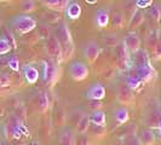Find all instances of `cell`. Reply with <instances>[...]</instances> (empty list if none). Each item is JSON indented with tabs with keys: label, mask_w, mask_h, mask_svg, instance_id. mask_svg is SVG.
Returning <instances> with one entry per match:
<instances>
[{
	"label": "cell",
	"mask_w": 161,
	"mask_h": 145,
	"mask_svg": "<svg viewBox=\"0 0 161 145\" xmlns=\"http://www.w3.org/2000/svg\"><path fill=\"white\" fill-rule=\"evenodd\" d=\"M58 145H76L75 134L70 128H64L58 137Z\"/></svg>",
	"instance_id": "cell-13"
},
{
	"label": "cell",
	"mask_w": 161,
	"mask_h": 145,
	"mask_svg": "<svg viewBox=\"0 0 161 145\" xmlns=\"http://www.w3.org/2000/svg\"><path fill=\"white\" fill-rule=\"evenodd\" d=\"M152 0H136V5H137L138 8H148L152 5Z\"/></svg>",
	"instance_id": "cell-39"
},
{
	"label": "cell",
	"mask_w": 161,
	"mask_h": 145,
	"mask_svg": "<svg viewBox=\"0 0 161 145\" xmlns=\"http://www.w3.org/2000/svg\"><path fill=\"white\" fill-rule=\"evenodd\" d=\"M89 108L91 110H99V109H102V103H101V100H90Z\"/></svg>",
	"instance_id": "cell-38"
},
{
	"label": "cell",
	"mask_w": 161,
	"mask_h": 145,
	"mask_svg": "<svg viewBox=\"0 0 161 145\" xmlns=\"http://www.w3.org/2000/svg\"><path fill=\"white\" fill-rule=\"evenodd\" d=\"M114 117H115V121H116L119 125H125V123L130 120L129 110H127L126 108L121 106V108H119V109H116V110H115Z\"/></svg>",
	"instance_id": "cell-22"
},
{
	"label": "cell",
	"mask_w": 161,
	"mask_h": 145,
	"mask_svg": "<svg viewBox=\"0 0 161 145\" xmlns=\"http://www.w3.org/2000/svg\"><path fill=\"white\" fill-rule=\"evenodd\" d=\"M126 82H127V86H129L130 89H133V91L138 89L142 85H143L142 80L138 78L136 74H131V75H129V76L126 78Z\"/></svg>",
	"instance_id": "cell-24"
},
{
	"label": "cell",
	"mask_w": 161,
	"mask_h": 145,
	"mask_svg": "<svg viewBox=\"0 0 161 145\" xmlns=\"http://www.w3.org/2000/svg\"><path fill=\"white\" fill-rule=\"evenodd\" d=\"M8 92V87H3V86H0V96H4V94H6Z\"/></svg>",
	"instance_id": "cell-41"
},
{
	"label": "cell",
	"mask_w": 161,
	"mask_h": 145,
	"mask_svg": "<svg viewBox=\"0 0 161 145\" xmlns=\"http://www.w3.org/2000/svg\"><path fill=\"white\" fill-rule=\"evenodd\" d=\"M149 15L153 18V21L155 23H159L161 19V6L160 4H154L152 5V8L149 10Z\"/></svg>",
	"instance_id": "cell-27"
},
{
	"label": "cell",
	"mask_w": 161,
	"mask_h": 145,
	"mask_svg": "<svg viewBox=\"0 0 161 145\" xmlns=\"http://www.w3.org/2000/svg\"><path fill=\"white\" fill-rule=\"evenodd\" d=\"M104 41H105V44H107L108 46H115V45L118 44V38H116L114 34L108 33V34L105 35Z\"/></svg>",
	"instance_id": "cell-34"
},
{
	"label": "cell",
	"mask_w": 161,
	"mask_h": 145,
	"mask_svg": "<svg viewBox=\"0 0 161 145\" xmlns=\"http://www.w3.org/2000/svg\"><path fill=\"white\" fill-rule=\"evenodd\" d=\"M8 67L14 72H18L19 70V63H18V59H17L16 57H12V58L8 59Z\"/></svg>",
	"instance_id": "cell-35"
},
{
	"label": "cell",
	"mask_w": 161,
	"mask_h": 145,
	"mask_svg": "<svg viewBox=\"0 0 161 145\" xmlns=\"http://www.w3.org/2000/svg\"><path fill=\"white\" fill-rule=\"evenodd\" d=\"M12 50L11 44L5 38H0V56H4Z\"/></svg>",
	"instance_id": "cell-30"
},
{
	"label": "cell",
	"mask_w": 161,
	"mask_h": 145,
	"mask_svg": "<svg viewBox=\"0 0 161 145\" xmlns=\"http://www.w3.org/2000/svg\"><path fill=\"white\" fill-rule=\"evenodd\" d=\"M46 52L51 58H53L58 63L62 62V48L56 35H51L46 42Z\"/></svg>",
	"instance_id": "cell-7"
},
{
	"label": "cell",
	"mask_w": 161,
	"mask_h": 145,
	"mask_svg": "<svg viewBox=\"0 0 161 145\" xmlns=\"http://www.w3.org/2000/svg\"><path fill=\"white\" fill-rule=\"evenodd\" d=\"M116 100L122 106H132V105H135V103H136L135 91L132 89H130L127 85L126 86H122L118 91Z\"/></svg>",
	"instance_id": "cell-5"
},
{
	"label": "cell",
	"mask_w": 161,
	"mask_h": 145,
	"mask_svg": "<svg viewBox=\"0 0 161 145\" xmlns=\"http://www.w3.org/2000/svg\"><path fill=\"white\" fill-rule=\"evenodd\" d=\"M6 35H5V39L11 44V46H14V47H16V44H15V39H14V36L11 35V33H8V32H6L5 33Z\"/></svg>",
	"instance_id": "cell-40"
},
{
	"label": "cell",
	"mask_w": 161,
	"mask_h": 145,
	"mask_svg": "<svg viewBox=\"0 0 161 145\" xmlns=\"http://www.w3.org/2000/svg\"><path fill=\"white\" fill-rule=\"evenodd\" d=\"M22 72H23L24 79H25V81L29 85H33V83H35L36 81L39 80V72L33 65H29V64L24 65L23 68H22Z\"/></svg>",
	"instance_id": "cell-12"
},
{
	"label": "cell",
	"mask_w": 161,
	"mask_h": 145,
	"mask_svg": "<svg viewBox=\"0 0 161 145\" xmlns=\"http://www.w3.org/2000/svg\"><path fill=\"white\" fill-rule=\"evenodd\" d=\"M159 113L161 114V105H159Z\"/></svg>",
	"instance_id": "cell-44"
},
{
	"label": "cell",
	"mask_w": 161,
	"mask_h": 145,
	"mask_svg": "<svg viewBox=\"0 0 161 145\" xmlns=\"http://www.w3.org/2000/svg\"><path fill=\"white\" fill-rule=\"evenodd\" d=\"M141 140L143 145H154L155 144V134L152 129H144L142 133Z\"/></svg>",
	"instance_id": "cell-25"
},
{
	"label": "cell",
	"mask_w": 161,
	"mask_h": 145,
	"mask_svg": "<svg viewBox=\"0 0 161 145\" xmlns=\"http://www.w3.org/2000/svg\"><path fill=\"white\" fill-rule=\"evenodd\" d=\"M153 53H154V57H155L156 59H161V34H160V36H159V41H158L156 46L154 48Z\"/></svg>",
	"instance_id": "cell-36"
},
{
	"label": "cell",
	"mask_w": 161,
	"mask_h": 145,
	"mask_svg": "<svg viewBox=\"0 0 161 145\" xmlns=\"http://www.w3.org/2000/svg\"><path fill=\"white\" fill-rule=\"evenodd\" d=\"M12 25L16 29V32L21 35L28 34L31 33L33 29H35L36 27V21L33 17L28 16V15H19L14 18L12 21Z\"/></svg>",
	"instance_id": "cell-2"
},
{
	"label": "cell",
	"mask_w": 161,
	"mask_h": 145,
	"mask_svg": "<svg viewBox=\"0 0 161 145\" xmlns=\"http://www.w3.org/2000/svg\"><path fill=\"white\" fill-rule=\"evenodd\" d=\"M90 125H91L90 116L86 115V114H82L80 116V119L76 122V131H78V133H80V134L86 133L90 128Z\"/></svg>",
	"instance_id": "cell-19"
},
{
	"label": "cell",
	"mask_w": 161,
	"mask_h": 145,
	"mask_svg": "<svg viewBox=\"0 0 161 145\" xmlns=\"http://www.w3.org/2000/svg\"><path fill=\"white\" fill-rule=\"evenodd\" d=\"M99 52H101V48H99L96 40L89 41L85 46V50H84V55H85L86 61L92 65L96 63L97 58L99 56Z\"/></svg>",
	"instance_id": "cell-8"
},
{
	"label": "cell",
	"mask_w": 161,
	"mask_h": 145,
	"mask_svg": "<svg viewBox=\"0 0 161 145\" xmlns=\"http://www.w3.org/2000/svg\"><path fill=\"white\" fill-rule=\"evenodd\" d=\"M86 97L89 100H103L105 97V87L102 83L97 82L93 86L90 87V89L86 93Z\"/></svg>",
	"instance_id": "cell-10"
},
{
	"label": "cell",
	"mask_w": 161,
	"mask_h": 145,
	"mask_svg": "<svg viewBox=\"0 0 161 145\" xmlns=\"http://www.w3.org/2000/svg\"><path fill=\"white\" fill-rule=\"evenodd\" d=\"M58 76H59V69L57 64H53L52 62H45L44 70H42L44 82L48 83L50 86H53L58 80Z\"/></svg>",
	"instance_id": "cell-6"
},
{
	"label": "cell",
	"mask_w": 161,
	"mask_h": 145,
	"mask_svg": "<svg viewBox=\"0 0 161 145\" xmlns=\"http://www.w3.org/2000/svg\"><path fill=\"white\" fill-rule=\"evenodd\" d=\"M36 8V4L34 0H23L21 3V11L23 13H31Z\"/></svg>",
	"instance_id": "cell-29"
},
{
	"label": "cell",
	"mask_w": 161,
	"mask_h": 145,
	"mask_svg": "<svg viewBox=\"0 0 161 145\" xmlns=\"http://www.w3.org/2000/svg\"><path fill=\"white\" fill-rule=\"evenodd\" d=\"M159 131H160V134H161V120L159 121Z\"/></svg>",
	"instance_id": "cell-43"
},
{
	"label": "cell",
	"mask_w": 161,
	"mask_h": 145,
	"mask_svg": "<svg viewBox=\"0 0 161 145\" xmlns=\"http://www.w3.org/2000/svg\"><path fill=\"white\" fill-rule=\"evenodd\" d=\"M38 109L41 114H46L50 109V99L45 92H40L38 97Z\"/></svg>",
	"instance_id": "cell-21"
},
{
	"label": "cell",
	"mask_w": 161,
	"mask_h": 145,
	"mask_svg": "<svg viewBox=\"0 0 161 145\" xmlns=\"http://www.w3.org/2000/svg\"><path fill=\"white\" fill-rule=\"evenodd\" d=\"M159 36H160V32L159 30H150L149 34L147 35V39H145L147 46L154 51V48H155L158 41H159Z\"/></svg>",
	"instance_id": "cell-23"
},
{
	"label": "cell",
	"mask_w": 161,
	"mask_h": 145,
	"mask_svg": "<svg viewBox=\"0 0 161 145\" xmlns=\"http://www.w3.org/2000/svg\"><path fill=\"white\" fill-rule=\"evenodd\" d=\"M135 74L142 80L143 83H145V82H149L150 80H153L155 72L152 68V65H142V67H137L135 69Z\"/></svg>",
	"instance_id": "cell-11"
},
{
	"label": "cell",
	"mask_w": 161,
	"mask_h": 145,
	"mask_svg": "<svg viewBox=\"0 0 161 145\" xmlns=\"http://www.w3.org/2000/svg\"><path fill=\"white\" fill-rule=\"evenodd\" d=\"M116 65L122 72L131 68V55L124 42L116 45Z\"/></svg>",
	"instance_id": "cell-4"
},
{
	"label": "cell",
	"mask_w": 161,
	"mask_h": 145,
	"mask_svg": "<svg viewBox=\"0 0 161 145\" xmlns=\"http://www.w3.org/2000/svg\"><path fill=\"white\" fill-rule=\"evenodd\" d=\"M121 144L122 145H143L141 138L137 137L136 134H129V136H125L121 139Z\"/></svg>",
	"instance_id": "cell-26"
},
{
	"label": "cell",
	"mask_w": 161,
	"mask_h": 145,
	"mask_svg": "<svg viewBox=\"0 0 161 145\" xmlns=\"http://www.w3.org/2000/svg\"><path fill=\"white\" fill-rule=\"evenodd\" d=\"M68 72H69L70 79L76 81V82H81V81L86 80L90 74L87 65L85 63H82V62H74V63H72L69 65Z\"/></svg>",
	"instance_id": "cell-3"
},
{
	"label": "cell",
	"mask_w": 161,
	"mask_h": 145,
	"mask_svg": "<svg viewBox=\"0 0 161 145\" xmlns=\"http://www.w3.org/2000/svg\"><path fill=\"white\" fill-rule=\"evenodd\" d=\"M38 34H39V36H41L42 39H46V40L52 35V34H51V28L48 27L47 24H42L40 27V29H39V33H38Z\"/></svg>",
	"instance_id": "cell-32"
},
{
	"label": "cell",
	"mask_w": 161,
	"mask_h": 145,
	"mask_svg": "<svg viewBox=\"0 0 161 145\" xmlns=\"http://www.w3.org/2000/svg\"><path fill=\"white\" fill-rule=\"evenodd\" d=\"M11 78L6 75V74H4V72H0V86H3V87H8L10 85H11Z\"/></svg>",
	"instance_id": "cell-33"
},
{
	"label": "cell",
	"mask_w": 161,
	"mask_h": 145,
	"mask_svg": "<svg viewBox=\"0 0 161 145\" xmlns=\"http://www.w3.org/2000/svg\"><path fill=\"white\" fill-rule=\"evenodd\" d=\"M124 45L129 50L130 55H135L141 50V38L135 32H130L124 39Z\"/></svg>",
	"instance_id": "cell-9"
},
{
	"label": "cell",
	"mask_w": 161,
	"mask_h": 145,
	"mask_svg": "<svg viewBox=\"0 0 161 145\" xmlns=\"http://www.w3.org/2000/svg\"><path fill=\"white\" fill-rule=\"evenodd\" d=\"M112 23L115 28H124V25H125V17H124V13L120 12V11H118V12H115L113 15V18H112Z\"/></svg>",
	"instance_id": "cell-28"
},
{
	"label": "cell",
	"mask_w": 161,
	"mask_h": 145,
	"mask_svg": "<svg viewBox=\"0 0 161 145\" xmlns=\"http://www.w3.org/2000/svg\"><path fill=\"white\" fill-rule=\"evenodd\" d=\"M87 4H90V5H93V4H96L98 0H85Z\"/></svg>",
	"instance_id": "cell-42"
},
{
	"label": "cell",
	"mask_w": 161,
	"mask_h": 145,
	"mask_svg": "<svg viewBox=\"0 0 161 145\" xmlns=\"http://www.w3.org/2000/svg\"><path fill=\"white\" fill-rule=\"evenodd\" d=\"M109 10L108 8H98L96 11V16H95V21L96 24L99 28H105L108 23H109Z\"/></svg>",
	"instance_id": "cell-14"
},
{
	"label": "cell",
	"mask_w": 161,
	"mask_h": 145,
	"mask_svg": "<svg viewBox=\"0 0 161 145\" xmlns=\"http://www.w3.org/2000/svg\"><path fill=\"white\" fill-rule=\"evenodd\" d=\"M143 23H144V13L142 12L141 8H136L133 11V15H131L129 27L131 29H137L138 27H141Z\"/></svg>",
	"instance_id": "cell-15"
},
{
	"label": "cell",
	"mask_w": 161,
	"mask_h": 145,
	"mask_svg": "<svg viewBox=\"0 0 161 145\" xmlns=\"http://www.w3.org/2000/svg\"><path fill=\"white\" fill-rule=\"evenodd\" d=\"M89 116H90V121H91L92 125L105 126V113L102 109H99V110H93Z\"/></svg>",
	"instance_id": "cell-18"
},
{
	"label": "cell",
	"mask_w": 161,
	"mask_h": 145,
	"mask_svg": "<svg viewBox=\"0 0 161 145\" xmlns=\"http://www.w3.org/2000/svg\"><path fill=\"white\" fill-rule=\"evenodd\" d=\"M105 133H107L105 126H97V125H93V126H92V134L96 138H98V139L104 137Z\"/></svg>",
	"instance_id": "cell-31"
},
{
	"label": "cell",
	"mask_w": 161,
	"mask_h": 145,
	"mask_svg": "<svg viewBox=\"0 0 161 145\" xmlns=\"http://www.w3.org/2000/svg\"><path fill=\"white\" fill-rule=\"evenodd\" d=\"M114 68H107L105 70L102 72V78L105 79V80H110L114 76Z\"/></svg>",
	"instance_id": "cell-37"
},
{
	"label": "cell",
	"mask_w": 161,
	"mask_h": 145,
	"mask_svg": "<svg viewBox=\"0 0 161 145\" xmlns=\"http://www.w3.org/2000/svg\"><path fill=\"white\" fill-rule=\"evenodd\" d=\"M45 5L53 11H63L67 8L70 0H44Z\"/></svg>",
	"instance_id": "cell-17"
},
{
	"label": "cell",
	"mask_w": 161,
	"mask_h": 145,
	"mask_svg": "<svg viewBox=\"0 0 161 145\" xmlns=\"http://www.w3.org/2000/svg\"><path fill=\"white\" fill-rule=\"evenodd\" d=\"M133 56H135V63L137 64V67L150 65V58H149V55H148V52L144 51V50H138Z\"/></svg>",
	"instance_id": "cell-20"
},
{
	"label": "cell",
	"mask_w": 161,
	"mask_h": 145,
	"mask_svg": "<svg viewBox=\"0 0 161 145\" xmlns=\"http://www.w3.org/2000/svg\"><path fill=\"white\" fill-rule=\"evenodd\" d=\"M56 36L61 44V48H62V62H67L72 58L74 50H75L72 34H70V30L67 24H59Z\"/></svg>",
	"instance_id": "cell-1"
},
{
	"label": "cell",
	"mask_w": 161,
	"mask_h": 145,
	"mask_svg": "<svg viewBox=\"0 0 161 145\" xmlns=\"http://www.w3.org/2000/svg\"><path fill=\"white\" fill-rule=\"evenodd\" d=\"M65 12H67V16L74 21V19H78V18L81 16L82 10H81V6L79 5V3H76V1H70V3L68 4L67 8H65Z\"/></svg>",
	"instance_id": "cell-16"
}]
</instances>
